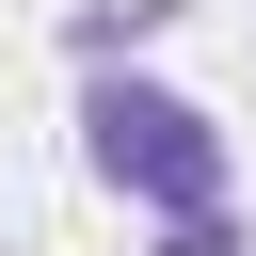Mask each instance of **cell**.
<instances>
[{
	"label": "cell",
	"mask_w": 256,
	"mask_h": 256,
	"mask_svg": "<svg viewBox=\"0 0 256 256\" xmlns=\"http://www.w3.org/2000/svg\"><path fill=\"white\" fill-rule=\"evenodd\" d=\"M80 176L160 224V208L240 192V144H224L208 96H176V80H144V64H80Z\"/></svg>",
	"instance_id": "cell-1"
},
{
	"label": "cell",
	"mask_w": 256,
	"mask_h": 256,
	"mask_svg": "<svg viewBox=\"0 0 256 256\" xmlns=\"http://www.w3.org/2000/svg\"><path fill=\"white\" fill-rule=\"evenodd\" d=\"M160 32H192V0H80V16H64V80H80V64H144Z\"/></svg>",
	"instance_id": "cell-2"
},
{
	"label": "cell",
	"mask_w": 256,
	"mask_h": 256,
	"mask_svg": "<svg viewBox=\"0 0 256 256\" xmlns=\"http://www.w3.org/2000/svg\"><path fill=\"white\" fill-rule=\"evenodd\" d=\"M144 256H256V224H240V192H208V208H160Z\"/></svg>",
	"instance_id": "cell-3"
}]
</instances>
